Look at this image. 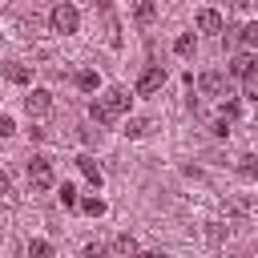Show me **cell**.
I'll return each instance as SVG.
<instances>
[{
	"label": "cell",
	"instance_id": "1",
	"mask_svg": "<svg viewBox=\"0 0 258 258\" xmlns=\"http://www.w3.org/2000/svg\"><path fill=\"white\" fill-rule=\"evenodd\" d=\"M129 101H133V97H129L125 89H105V93L89 105V113H93L97 125H113L121 113H129Z\"/></svg>",
	"mask_w": 258,
	"mask_h": 258
},
{
	"label": "cell",
	"instance_id": "2",
	"mask_svg": "<svg viewBox=\"0 0 258 258\" xmlns=\"http://www.w3.org/2000/svg\"><path fill=\"white\" fill-rule=\"evenodd\" d=\"M52 181H56L52 161H48V157H32V161H28V189H32V194H44V189H52Z\"/></svg>",
	"mask_w": 258,
	"mask_h": 258
},
{
	"label": "cell",
	"instance_id": "3",
	"mask_svg": "<svg viewBox=\"0 0 258 258\" xmlns=\"http://www.w3.org/2000/svg\"><path fill=\"white\" fill-rule=\"evenodd\" d=\"M198 89L206 93V97H230V73H218V69H210V73H202L198 77Z\"/></svg>",
	"mask_w": 258,
	"mask_h": 258
},
{
	"label": "cell",
	"instance_id": "4",
	"mask_svg": "<svg viewBox=\"0 0 258 258\" xmlns=\"http://www.w3.org/2000/svg\"><path fill=\"white\" fill-rule=\"evenodd\" d=\"M48 20H52V28H56V32H64V36L81 28V12H77L73 4H64V0L52 8V16H48Z\"/></svg>",
	"mask_w": 258,
	"mask_h": 258
},
{
	"label": "cell",
	"instance_id": "5",
	"mask_svg": "<svg viewBox=\"0 0 258 258\" xmlns=\"http://www.w3.org/2000/svg\"><path fill=\"white\" fill-rule=\"evenodd\" d=\"M165 85V69L161 64H149L141 77H137V97H149V93H157Z\"/></svg>",
	"mask_w": 258,
	"mask_h": 258
},
{
	"label": "cell",
	"instance_id": "6",
	"mask_svg": "<svg viewBox=\"0 0 258 258\" xmlns=\"http://www.w3.org/2000/svg\"><path fill=\"white\" fill-rule=\"evenodd\" d=\"M24 109H28V117H44V113L52 109V93H48V89H32V93L24 97Z\"/></svg>",
	"mask_w": 258,
	"mask_h": 258
},
{
	"label": "cell",
	"instance_id": "7",
	"mask_svg": "<svg viewBox=\"0 0 258 258\" xmlns=\"http://www.w3.org/2000/svg\"><path fill=\"white\" fill-rule=\"evenodd\" d=\"M77 169H81V173H85V177H89V181H93V185L101 189V181H105V173H101V165H97V161H93L89 153H81V157H77Z\"/></svg>",
	"mask_w": 258,
	"mask_h": 258
},
{
	"label": "cell",
	"instance_id": "8",
	"mask_svg": "<svg viewBox=\"0 0 258 258\" xmlns=\"http://www.w3.org/2000/svg\"><path fill=\"white\" fill-rule=\"evenodd\" d=\"M153 16H157V4L153 0H133V20L137 24H153Z\"/></svg>",
	"mask_w": 258,
	"mask_h": 258
},
{
	"label": "cell",
	"instance_id": "9",
	"mask_svg": "<svg viewBox=\"0 0 258 258\" xmlns=\"http://www.w3.org/2000/svg\"><path fill=\"white\" fill-rule=\"evenodd\" d=\"M198 28H202V32H222V16H218L214 8H202V12H198Z\"/></svg>",
	"mask_w": 258,
	"mask_h": 258
},
{
	"label": "cell",
	"instance_id": "10",
	"mask_svg": "<svg viewBox=\"0 0 258 258\" xmlns=\"http://www.w3.org/2000/svg\"><path fill=\"white\" fill-rule=\"evenodd\" d=\"M4 77H8L12 85H28V81H32V73H28L24 64H16V60H8V64H4Z\"/></svg>",
	"mask_w": 258,
	"mask_h": 258
},
{
	"label": "cell",
	"instance_id": "11",
	"mask_svg": "<svg viewBox=\"0 0 258 258\" xmlns=\"http://www.w3.org/2000/svg\"><path fill=\"white\" fill-rule=\"evenodd\" d=\"M242 93H246L250 101H258V64H250V69L242 73Z\"/></svg>",
	"mask_w": 258,
	"mask_h": 258
},
{
	"label": "cell",
	"instance_id": "12",
	"mask_svg": "<svg viewBox=\"0 0 258 258\" xmlns=\"http://www.w3.org/2000/svg\"><path fill=\"white\" fill-rule=\"evenodd\" d=\"M73 81H77V89H85V93H93V89H97V85H101V77H97V73H93V69H81V73H77V77H73Z\"/></svg>",
	"mask_w": 258,
	"mask_h": 258
},
{
	"label": "cell",
	"instance_id": "13",
	"mask_svg": "<svg viewBox=\"0 0 258 258\" xmlns=\"http://www.w3.org/2000/svg\"><path fill=\"white\" fill-rule=\"evenodd\" d=\"M250 64H258V60H254V56H250V52H238V56H234V60H230V77H242V73H246V69H250Z\"/></svg>",
	"mask_w": 258,
	"mask_h": 258
},
{
	"label": "cell",
	"instance_id": "14",
	"mask_svg": "<svg viewBox=\"0 0 258 258\" xmlns=\"http://www.w3.org/2000/svg\"><path fill=\"white\" fill-rule=\"evenodd\" d=\"M81 210H85L89 218H105V214H109V206H105L101 198H85V202H81Z\"/></svg>",
	"mask_w": 258,
	"mask_h": 258
},
{
	"label": "cell",
	"instance_id": "15",
	"mask_svg": "<svg viewBox=\"0 0 258 258\" xmlns=\"http://www.w3.org/2000/svg\"><path fill=\"white\" fill-rule=\"evenodd\" d=\"M238 173H242L246 181H258V157H254V153L242 157V161H238Z\"/></svg>",
	"mask_w": 258,
	"mask_h": 258
},
{
	"label": "cell",
	"instance_id": "16",
	"mask_svg": "<svg viewBox=\"0 0 258 258\" xmlns=\"http://www.w3.org/2000/svg\"><path fill=\"white\" fill-rule=\"evenodd\" d=\"M194 44H198V40H194V32H181V36L173 40V52H177V56H189V52H194Z\"/></svg>",
	"mask_w": 258,
	"mask_h": 258
},
{
	"label": "cell",
	"instance_id": "17",
	"mask_svg": "<svg viewBox=\"0 0 258 258\" xmlns=\"http://www.w3.org/2000/svg\"><path fill=\"white\" fill-rule=\"evenodd\" d=\"M113 250H117V254H125V258H137V242H133L129 234H121V238L113 242Z\"/></svg>",
	"mask_w": 258,
	"mask_h": 258
},
{
	"label": "cell",
	"instance_id": "18",
	"mask_svg": "<svg viewBox=\"0 0 258 258\" xmlns=\"http://www.w3.org/2000/svg\"><path fill=\"white\" fill-rule=\"evenodd\" d=\"M145 133H149V121H145V117H133V121L125 125V137H145Z\"/></svg>",
	"mask_w": 258,
	"mask_h": 258
},
{
	"label": "cell",
	"instance_id": "19",
	"mask_svg": "<svg viewBox=\"0 0 258 258\" xmlns=\"http://www.w3.org/2000/svg\"><path fill=\"white\" fill-rule=\"evenodd\" d=\"M56 198H60V206H64V210H73V206H81V198H77V189H73L69 181L60 185V194H56Z\"/></svg>",
	"mask_w": 258,
	"mask_h": 258
},
{
	"label": "cell",
	"instance_id": "20",
	"mask_svg": "<svg viewBox=\"0 0 258 258\" xmlns=\"http://www.w3.org/2000/svg\"><path fill=\"white\" fill-rule=\"evenodd\" d=\"M28 258H52V246H48L44 238H36V242H28Z\"/></svg>",
	"mask_w": 258,
	"mask_h": 258
},
{
	"label": "cell",
	"instance_id": "21",
	"mask_svg": "<svg viewBox=\"0 0 258 258\" xmlns=\"http://www.w3.org/2000/svg\"><path fill=\"white\" fill-rule=\"evenodd\" d=\"M238 36H242V44H246V48H258V20H250Z\"/></svg>",
	"mask_w": 258,
	"mask_h": 258
},
{
	"label": "cell",
	"instance_id": "22",
	"mask_svg": "<svg viewBox=\"0 0 258 258\" xmlns=\"http://www.w3.org/2000/svg\"><path fill=\"white\" fill-rule=\"evenodd\" d=\"M210 133H214V137H226V133H230V121H226V117L210 121Z\"/></svg>",
	"mask_w": 258,
	"mask_h": 258
},
{
	"label": "cell",
	"instance_id": "23",
	"mask_svg": "<svg viewBox=\"0 0 258 258\" xmlns=\"http://www.w3.org/2000/svg\"><path fill=\"white\" fill-rule=\"evenodd\" d=\"M12 133H16V121H12V117H4V113H0V137H12Z\"/></svg>",
	"mask_w": 258,
	"mask_h": 258
},
{
	"label": "cell",
	"instance_id": "24",
	"mask_svg": "<svg viewBox=\"0 0 258 258\" xmlns=\"http://www.w3.org/2000/svg\"><path fill=\"white\" fill-rule=\"evenodd\" d=\"M105 254H109V250H105L101 242H89V246H85V258H105Z\"/></svg>",
	"mask_w": 258,
	"mask_h": 258
},
{
	"label": "cell",
	"instance_id": "25",
	"mask_svg": "<svg viewBox=\"0 0 258 258\" xmlns=\"http://www.w3.org/2000/svg\"><path fill=\"white\" fill-rule=\"evenodd\" d=\"M8 189H12V185H8V173H4V169H0V198H4V194H8Z\"/></svg>",
	"mask_w": 258,
	"mask_h": 258
},
{
	"label": "cell",
	"instance_id": "26",
	"mask_svg": "<svg viewBox=\"0 0 258 258\" xmlns=\"http://www.w3.org/2000/svg\"><path fill=\"white\" fill-rule=\"evenodd\" d=\"M137 258H169V254H161V250H145V254H137Z\"/></svg>",
	"mask_w": 258,
	"mask_h": 258
},
{
	"label": "cell",
	"instance_id": "27",
	"mask_svg": "<svg viewBox=\"0 0 258 258\" xmlns=\"http://www.w3.org/2000/svg\"><path fill=\"white\" fill-rule=\"evenodd\" d=\"M230 4H234V8H246V4H250V0H230Z\"/></svg>",
	"mask_w": 258,
	"mask_h": 258
},
{
	"label": "cell",
	"instance_id": "28",
	"mask_svg": "<svg viewBox=\"0 0 258 258\" xmlns=\"http://www.w3.org/2000/svg\"><path fill=\"white\" fill-rule=\"evenodd\" d=\"M0 242H4V238H0Z\"/></svg>",
	"mask_w": 258,
	"mask_h": 258
}]
</instances>
